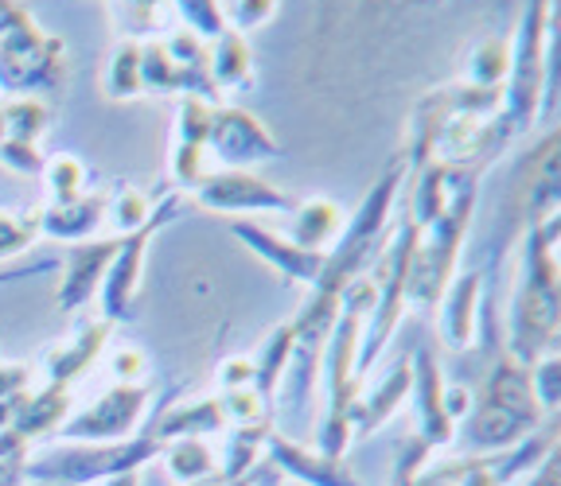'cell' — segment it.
<instances>
[{
  "label": "cell",
  "mask_w": 561,
  "mask_h": 486,
  "mask_svg": "<svg viewBox=\"0 0 561 486\" xmlns=\"http://www.w3.org/2000/svg\"><path fill=\"white\" fill-rule=\"evenodd\" d=\"M164 475L175 486H192V483H207V478L219 475V452L210 448L199 436H184V440H168L164 452L157 455Z\"/></svg>",
  "instance_id": "28"
},
{
  "label": "cell",
  "mask_w": 561,
  "mask_h": 486,
  "mask_svg": "<svg viewBox=\"0 0 561 486\" xmlns=\"http://www.w3.org/2000/svg\"><path fill=\"white\" fill-rule=\"evenodd\" d=\"M515 207L526 227H538L546 218L561 215V187H558V132H546L515 175Z\"/></svg>",
  "instance_id": "17"
},
{
  "label": "cell",
  "mask_w": 561,
  "mask_h": 486,
  "mask_svg": "<svg viewBox=\"0 0 561 486\" xmlns=\"http://www.w3.org/2000/svg\"><path fill=\"white\" fill-rule=\"evenodd\" d=\"M219 9H222L227 27L238 35L257 32V27L270 24V20L277 16V4H265V0H234V4H219Z\"/></svg>",
  "instance_id": "42"
},
{
  "label": "cell",
  "mask_w": 561,
  "mask_h": 486,
  "mask_svg": "<svg viewBox=\"0 0 561 486\" xmlns=\"http://www.w3.org/2000/svg\"><path fill=\"white\" fill-rule=\"evenodd\" d=\"M27 393H32V366L0 358V428H9L12 413H16Z\"/></svg>",
  "instance_id": "40"
},
{
  "label": "cell",
  "mask_w": 561,
  "mask_h": 486,
  "mask_svg": "<svg viewBox=\"0 0 561 486\" xmlns=\"http://www.w3.org/2000/svg\"><path fill=\"white\" fill-rule=\"evenodd\" d=\"M67 86V44L27 16L0 39V94L35 97Z\"/></svg>",
  "instance_id": "10"
},
{
  "label": "cell",
  "mask_w": 561,
  "mask_h": 486,
  "mask_svg": "<svg viewBox=\"0 0 561 486\" xmlns=\"http://www.w3.org/2000/svg\"><path fill=\"white\" fill-rule=\"evenodd\" d=\"M370 304H375V285H370V277H359L343 292L340 315H335V327L324 347L320 382H324L328 393V413L320 420L316 452L332 455V460H343V452L351 448V405L363 393L359 373H355V355H359V335H363V323H367Z\"/></svg>",
  "instance_id": "3"
},
{
  "label": "cell",
  "mask_w": 561,
  "mask_h": 486,
  "mask_svg": "<svg viewBox=\"0 0 561 486\" xmlns=\"http://www.w3.org/2000/svg\"><path fill=\"white\" fill-rule=\"evenodd\" d=\"M192 199L203 210H215V215H293V207H297L293 195L265 183L262 175L222 172V167H210L203 175Z\"/></svg>",
  "instance_id": "14"
},
{
  "label": "cell",
  "mask_w": 561,
  "mask_h": 486,
  "mask_svg": "<svg viewBox=\"0 0 561 486\" xmlns=\"http://www.w3.org/2000/svg\"><path fill=\"white\" fill-rule=\"evenodd\" d=\"M110 335H114V323L102 320V315H98V320H82L67 343H55L44 355L47 385H67L70 390V382H79L82 373L105 355Z\"/></svg>",
  "instance_id": "22"
},
{
  "label": "cell",
  "mask_w": 561,
  "mask_h": 486,
  "mask_svg": "<svg viewBox=\"0 0 561 486\" xmlns=\"http://www.w3.org/2000/svg\"><path fill=\"white\" fill-rule=\"evenodd\" d=\"M55 269H59V261H55V257L27 261V265H12V269H0V285H16V280L44 277V273H55Z\"/></svg>",
  "instance_id": "46"
},
{
  "label": "cell",
  "mask_w": 561,
  "mask_h": 486,
  "mask_svg": "<svg viewBox=\"0 0 561 486\" xmlns=\"http://www.w3.org/2000/svg\"><path fill=\"white\" fill-rule=\"evenodd\" d=\"M164 452V440L157 436L152 417H145L140 432L129 440L110 443H55L27 460V483L35 486H98L105 478L133 475V471L149 467Z\"/></svg>",
  "instance_id": "6"
},
{
  "label": "cell",
  "mask_w": 561,
  "mask_h": 486,
  "mask_svg": "<svg viewBox=\"0 0 561 486\" xmlns=\"http://www.w3.org/2000/svg\"><path fill=\"white\" fill-rule=\"evenodd\" d=\"M32 486H35V483H32Z\"/></svg>",
  "instance_id": "53"
},
{
  "label": "cell",
  "mask_w": 561,
  "mask_h": 486,
  "mask_svg": "<svg viewBox=\"0 0 561 486\" xmlns=\"http://www.w3.org/2000/svg\"><path fill=\"white\" fill-rule=\"evenodd\" d=\"M27 16H32V12H27L24 4H12V0H0V39H4V35H9V32H16V27L24 24Z\"/></svg>",
  "instance_id": "48"
},
{
  "label": "cell",
  "mask_w": 561,
  "mask_h": 486,
  "mask_svg": "<svg viewBox=\"0 0 561 486\" xmlns=\"http://www.w3.org/2000/svg\"><path fill=\"white\" fill-rule=\"evenodd\" d=\"M465 385L472 390V405L456 420L453 436V443L465 455L507 452L542 428L546 413L538 408L535 390H530V370L518 366L507 350L491 355L480 378Z\"/></svg>",
  "instance_id": "2"
},
{
  "label": "cell",
  "mask_w": 561,
  "mask_h": 486,
  "mask_svg": "<svg viewBox=\"0 0 561 486\" xmlns=\"http://www.w3.org/2000/svg\"><path fill=\"white\" fill-rule=\"evenodd\" d=\"M511 67V35H483L480 44L468 51V70L465 79L476 90H503Z\"/></svg>",
  "instance_id": "32"
},
{
  "label": "cell",
  "mask_w": 561,
  "mask_h": 486,
  "mask_svg": "<svg viewBox=\"0 0 561 486\" xmlns=\"http://www.w3.org/2000/svg\"><path fill=\"white\" fill-rule=\"evenodd\" d=\"M289 355H293V320L277 323L254 355V390L262 393L270 405H273V397H277V385H280V378H285Z\"/></svg>",
  "instance_id": "31"
},
{
  "label": "cell",
  "mask_w": 561,
  "mask_h": 486,
  "mask_svg": "<svg viewBox=\"0 0 561 486\" xmlns=\"http://www.w3.org/2000/svg\"><path fill=\"white\" fill-rule=\"evenodd\" d=\"M558 234L561 215L526 227L518 238L515 292L507 312V355L518 366H535L542 355L558 350L561 300H558Z\"/></svg>",
  "instance_id": "1"
},
{
  "label": "cell",
  "mask_w": 561,
  "mask_h": 486,
  "mask_svg": "<svg viewBox=\"0 0 561 486\" xmlns=\"http://www.w3.org/2000/svg\"><path fill=\"white\" fill-rule=\"evenodd\" d=\"M192 486H227V483H222V475H215V478H207V483H192Z\"/></svg>",
  "instance_id": "52"
},
{
  "label": "cell",
  "mask_w": 561,
  "mask_h": 486,
  "mask_svg": "<svg viewBox=\"0 0 561 486\" xmlns=\"http://www.w3.org/2000/svg\"><path fill=\"white\" fill-rule=\"evenodd\" d=\"M227 486H254V471H250V475H242V478H230Z\"/></svg>",
  "instance_id": "51"
},
{
  "label": "cell",
  "mask_w": 561,
  "mask_h": 486,
  "mask_svg": "<svg viewBox=\"0 0 561 486\" xmlns=\"http://www.w3.org/2000/svg\"><path fill=\"white\" fill-rule=\"evenodd\" d=\"M483 323V269L480 265H468V269H456L448 288L437 300V327L440 339L448 350H468L476 347V335H480Z\"/></svg>",
  "instance_id": "18"
},
{
  "label": "cell",
  "mask_w": 561,
  "mask_h": 486,
  "mask_svg": "<svg viewBox=\"0 0 561 486\" xmlns=\"http://www.w3.org/2000/svg\"><path fill=\"white\" fill-rule=\"evenodd\" d=\"M405 160H390L386 172L375 180L367 195L359 199V207L351 210V218L343 222L335 245L324 253V269L316 280V292L343 296L359 277H367L370 265L378 261V253L386 250L390 234H394V202L405 183Z\"/></svg>",
  "instance_id": "4"
},
{
  "label": "cell",
  "mask_w": 561,
  "mask_h": 486,
  "mask_svg": "<svg viewBox=\"0 0 561 486\" xmlns=\"http://www.w3.org/2000/svg\"><path fill=\"white\" fill-rule=\"evenodd\" d=\"M47 187V202H75L82 195H90V167L70 152H55L44 160V172H39Z\"/></svg>",
  "instance_id": "34"
},
{
  "label": "cell",
  "mask_w": 561,
  "mask_h": 486,
  "mask_svg": "<svg viewBox=\"0 0 561 486\" xmlns=\"http://www.w3.org/2000/svg\"><path fill=\"white\" fill-rule=\"evenodd\" d=\"M172 12H175V27L192 32L203 44H215L222 32H230L227 20H222V9L210 4V0H180V4H172Z\"/></svg>",
  "instance_id": "37"
},
{
  "label": "cell",
  "mask_w": 561,
  "mask_h": 486,
  "mask_svg": "<svg viewBox=\"0 0 561 486\" xmlns=\"http://www.w3.org/2000/svg\"><path fill=\"white\" fill-rule=\"evenodd\" d=\"M32 443L12 428H0V486H24Z\"/></svg>",
  "instance_id": "39"
},
{
  "label": "cell",
  "mask_w": 561,
  "mask_h": 486,
  "mask_svg": "<svg viewBox=\"0 0 561 486\" xmlns=\"http://www.w3.org/2000/svg\"><path fill=\"white\" fill-rule=\"evenodd\" d=\"M523 486H561V455H558V448H553V452L546 455V460L538 463L530 475H526Z\"/></svg>",
  "instance_id": "47"
},
{
  "label": "cell",
  "mask_w": 561,
  "mask_h": 486,
  "mask_svg": "<svg viewBox=\"0 0 561 486\" xmlns=\"http://www.w3.org/2000/svg\"><path fill=\"white\" fill-rule=\"evenodd\" d=\"M413 245H417V227H413L410 215H405L367 273L370 285H375V304H370L367 323H363L359 355H355V373H359V382L370 373V366L382 358L386 343L394 339L398 323H402V315H405V280H410Z\"/></svg>",
  "instance_id": "8"
},
{
  "label": "cell",
  "mask_w": 561,
  "mask_h": 486,
  "mask_svg": "<svg viewBox=\"0 0 561 486\" xmlns=\"http://www.w3.org/2000/svg\"><path fill=\"white\" fill-rule=\"evenodd\" d=\"M102 90L110 102H133L145 97V82H140V44L133 39H117V47L110 51L102 74Z\"/></svg>",
  "instance_id": "33"
},
{
  "label": "cell",
  "mask_w": 561,
  "mask_h": 486,
  "mask_svg": "<svg viewBox=\"0 0 561 486\" xmlns=\"http://www.w3.org/2000/svg\"><path fill=\"white\" fill-rule=\"evenodd\" d=\"M210 82L222 94H245L254 90V51H250V39L238 32H222L215 44H210Z\"/></svg>",
  "instance_id": "26"
},
{
  "label": "cell",
  "mask_w": 561,
  "mask_h": 486,
  "mask_svg": "<svg viewBox=\"0 0 561 486\" xmlns=\"http://www.w3.org/2000/svg\"><path fill=\"white\" fill-rule=\"evenodd\" d=\"M230 234H234L245 250L254 253L257 261H265V265H270V269H277L285 280H293V285L312 288L316 280H320L324 253L300 250V245H293L289 238L273 234V230L257 227V222H245V218H234V222H230Z\"/></svg>",
  "instance_id": "20"
},
{
  "label": "cell",
  "mask_w": 561,
  "mask_h": 486,
  "mask_svg": "<svg viewBox=\"0 0 561 486\" xmlns=\"http://www.w3.org/2000/svg\"><path fill=\"white\" fill-rule=\"evenodd\" d=\"M265 460L280 475L297 478L305 486H363L359 475L343 460H332V455L305 448V443H297L293 436H280V432H270V440H265Z\"/></svg>",
  "instance_id": "21"
},
{
  "label": "cell",
  "mask_w": 561,
  "mask_h": 486,
  "mask_svg": "<svg viewBox=\"0 0 561 486\" xmlns=\"http://www.w3.org/2000/svg\"><path fill=\"white\" fill-rule=\"evenodd\" d=\"M44 160L47 157L39 152V144H16V140L0 144V164L16 175H39L44 172Z\"/></svg>",
  "instance_id": "44"
},
{
  "label": "cell",
  "mask_w": 561,
  "mask_h": 486,
  "mask_svg": "<svg viewBox=\"0 0 561 486\" xmlns=\"http://www.w3.org/2000/svg\"><path fill=\"white\" fill-rule=\"evenodd\" d=\"M180 215H184V192H164L149 222L122 238V250L110 261V273H105L102 288H98L102 320H110L117 327V323H129L133 315H137V296H140V280H145L149 245H152V238L164 227H172Z\"/></svg>",
  "instance_id": "11"
},
{
  "label": "cell",
  "mask_w": 561,
  "mask_h": 486,
  "mask_svg": "<svg viewBox=\"0 0 561 486\" xmlns=\"http://www.w3.org/2000/svg\"><path fill=\"white\" fill-rule=\"evenodd\" d=\"M98 486H140V471H133V475H117V478H105V483Z\"/></svg>",
  "instance_id": "50"
},
{
  "label": "cell",
  "mask_w": 561,
  "mask_h": 486,
  "mask_svg": "<svg viewBox=\"0 0 561 486\" xmlns=\"http://www.w3.org/2000/svg\"><path fill=\"white\" fill-rule=\"evenodd\" d=\"M480 180L483 175H468L460 183V192L453 195L448 210L433 218L430 227L417 230V245H413L410 261V280H405V308L417 312H433L440 292L448 288L453 273L460 269V250H465V234L472 227L476 202H480Z\"/></svg>",
  "instance_id": "7"
},
{
  "label": "cell",
  "mask_w": 561,
  "mask_h": 486,
  "mask_svg": "<svg viewBox=\"0 0 561 486\" xmlns=\"http://www.w3.org/2000/svg\"><path fill=\"white\" fill-rule=\"evenodd\" d=\"M273 432V420H257V425H230L227 443H222L219 455V475L222 483L230 478H242L265 460V440Z\"/></svg>",
  "instance_id": "29"
},
{
  "label": "cell",
  "mask_w": 561,
  "mask_h": 486,
  "mask_svg": "<svg viewBox=\"0 0 561 486\" xmlns=\"http://www.w3.org/2000/svg\"><path fill=\"white\" fill-rule=\"evenodd\" d=\"M280 157V144L250 109L238 105H215L210 117V137H207V164L222 167V172H250L254 164H270Z\"/></svg>",
  "instance_id": "13"
},
{
  "label": "cell",
  "mask_w": 561,
  "mask_h": 486,
  "mask_svg": "<svg viewBox=\"0 0 561 486\" xmlns=\"http://www.w3.org/2000/svg\"><path fill=\"white\" fill-rule=\"evenodd\" d=\"M280 478H285V475H280V471L273 467L270 460H262L254 467V486H280Z\"/></svg>",
  "instance_id": "49"
},
{
  "label": "cell",
  "mask_w": 561,
  "mask_h": 486,
  "mask_svg": "<svg viewBox=\"0 0 561 486\" xmlns=\"http://www.w3.org/2000/svg\"><path fill=\"white\" fill-rule=\"evenodd\" d=\"M0 121H4V140L0 144H39V137L51 125V109H47L39 97H12V102L0 105Z\"/></svg>",
  "instance_id": "35"
},
{
  "label": "cell",
  "mask_w": 561,
  "mask_h": 486,
  "mask_svg": "<svg viewBox=\"0 0 561 486\" xmlns=\"http://www.w3.org/2000/svg\"><path fill=\"white\" fill-rule=\"evenodd\" d=\"M110 20L117 24V35L133 44H149L175 32L172 4H110Z\"/></svg>",
  "instance_id": "30"
},
{
  "label": "cell",
  "mask_w": 561,
  "mask_h": 486,
  "mask_svg": "<svg viewBox=\"0 0 561 486\" xmlns=\"http://www.w3.org/2000/svg\"><path fill=\"white\" fill-rule=\"evenodd\" d=\"M526 370H530V390H535L538 408H542L546 417H553L561 405V355L550 350V355H542L535 366H526Z\"/></svg>",
  "instance_id": "38"
},
{
  "label": "cell",
  "mask_w": 561,
  "mask_h": 486,
  "mask_svg": "<svg viewBox=\"0 0 561 486\" xmlns=\"http://www.w3.org/2000/svg\"><path fill=\"white\" fill-rule=\"evenodd\" d=\"M39 238L35 218H12L0 210V261L16 257V253L32 250V242Z\"/></svg>",
  "instance_id": "43"
},
{
  "label": "cell",
  "mask_w": 561,
  "mask_h": 486,
  "mask_svg": "<svg viewBox=\"0 0 561 486\" xmlns=\"http://www.w3.org/2000/svg\"><path fill=\"white\" fill-rule=\"evenodd\" d=\"M340 300L343 296L332 292H308L305 308L293 320V355L285 366V378L277 385V397L273 405L280 408L285 420H300L312 405V393L320 385V366H324V347L328 335L335 327V315H340Z\"/></svg>",
  "instance_id": "9"
},
{
  "label": "cell",
  "mask_w": 561,
  "mask_h": 486,
  "mask_svg": "<svg viewBox=\"0 0 561 486\" xmlns=\"http://www.w3.org/2000/svg\"><path fill=\"white\" fill-rule=\"evenodd\" d=\"M553 4H526L518 12L515 35H511V67L503 79V105L500 117L511 129V137L526 132L538 117L553 109Z\"/></svg>",
  "instance_id": "5"
},
{
  "label": "cell",
  "mask_w": 561,
  "mask_h": 486,
  "mask_svg": "<svg viewBox=\"0 0 561 486\" xmlns=\"http://www.w3.org/2000/svg\"><path fill=\"white\" fill-rule=\"evenodd\" d=\"M105 370L114 373V382L122 385H140L149 378V355L133 343H122V347L105 350Z\"/></svg>",
  "instance_id": "41"
},
{
  "label": "cell",
  "mask_w": 561,
  "mask_h": 486,
  "mask_svg": "<svg viewBox=\"0 0 561 486\" xmlns=\"http://www.w3.org/2000/svg\"><path fill=\"white\" fill-rule=\"evenodd\" d=\"M67 417H70V390L67 385H47L44 382V390H32L24 401H20V408L12 413L9 428L32 443V440H39V436H55Z\"/></svg>",
  "instance_id": "25"
},
{
  "label": "cell",
  "mask_w": 561,
  "mask_h": 486,
  "mask_svg": "<svg viewBox=\"0 0 561 486\" xmlns=\"http://www.w3.org/2000/svg\"><path fill=\"white\" fill-rule=\"evenodd\" d=\"M254 385V358L250 355H230L219 362V390H245Z\"/></svg>",
  "instance_id": "45"
},
{
  "label": "cell",
  "mask_w": 561,
  "mask_h": 486,
  "mask_svg": "<svg viewBox=\"0 0 561 486\" xmlns=\"http://www.w3.org/2000/svg\"><path fill=\"white\" fill-rule=\"evenodd\" d=\"M410 370H413V382H410V401H413V417H417V432L413 440L425 448V452L437 455L440 448H448L456 436V420L448 417L445 408V370H440L437 355L430 347H417L410 355Z\"/></svg>",
  "instance_id": "15"
},
{
  "label": "cell",
  "mask_w": 561,
  "mask_h": 486,
  "mask_svg": "<svg viewBox=\"0 0 561 486\" xmlns=\"http://www.w3.org/2000/svg\"><path fill=\"white\" fill-rule=\"evenodd\" d=\"M343 210L335 207L332 199H305L293 207V227H289V242L300 245V250H316L328 253L335 245L343 230Z\"/></svg>",
  "instance_id": "27"
},
{
  "label": "cell",
  "mask_w": 561,
  "mask_h": 486,
  "mask_svg": "<svg viewBox=\"0 0 561 486\" xmlns=\"http://www.w3.org/2000/svg\"><path fill=\"white\" fill-rule=\"evenodd\" d=\"M160 195H149V192H140V187H125L122 183V187L110 195V202H105V227L114 230L117 238L140 230L152 218V210H157Z\"/></svg>",
  "instance_id": "36"
},
{
  "label": "cell",
  "mask_w": 561,
  "mask_h": 486,
  "mask_svg": "<svg viewBox=\"0 0 561 486\" xmlns=\"http://www.w3.org/2000/svg\"><path fill=\"white\" fill-rule=\"evenodd\" d=\"M117 250H122V238L117 234L70 245L67 257L59 261L62 285H59V296H55V304H59L62 312H82L98 296V288H102L105 273H110V261L117 257Z\"/></svg>",
  "instance_id": "19"
},
{
  "label": "cell",
  "mask_w": 561,
  "mask_h": 486,
  "mask_svg": "<svg viewBox=\"0 0 561 486\" xmlns=\"http://www.w3.org/2000/svg\"><path fill=\"white\" fill-rule=\"evenodd\" d=\"M152 408V385H122L114 382L94 405H87L82 413L62 420L59 443H110V440H129L133 432H140L145 417Z\"/></svg>",
  "instance_id": "12"
},
{
  "label": "cell",
  "mask_w": 561,
  "mask_h": 486,
  "mask_svg": "<svg viewBox=\"0 0 561 486\" xmlns=\"http://www.w3.org/2000/svg\"><path fill=\"white\" fill-rule=\"evenodd\" d=\"M105 202H110V195H94V192L75 202H47L35 215V230H39V238H51V242H67V245L90 242L105 227Z\"/></svg>",
  "instance_id": "24"
},
{
  "label": "cell",
  "mask_w": 561,
  "mask_h": 486,
  "mask_svg": "<svg viewBox=\"0 0 561 486\" xmlns=\"http://www.w3.org/2000/svg\"><path fill=\"white\" fill-rule=\"evenodd\" d=\"M410 382H413L410 358H398L375 390L359 393L355 405H351V440H367V436H375L386 420L394 417L398 408L405 405V397H410Z\"/></svg>",
  "instance_id": "23"
},
{
  "label": "cell",
  "mask_w": 561,
  "mask_h": 486,
  "mask_svg": "<svg viewBox=\"0 0 561 486\" xmlns=\"http://www.w3.org/2000/svg\"><path fill=\"white\" fill-rule=\"evenodd\" d=\"M215 105L203 97H180L175 105V129L172 148H168V175H172L175 192H195L199 180L210 172L207 167V137Z\"/></svg>",
  "instance_id": "16"
}]
</instances>
